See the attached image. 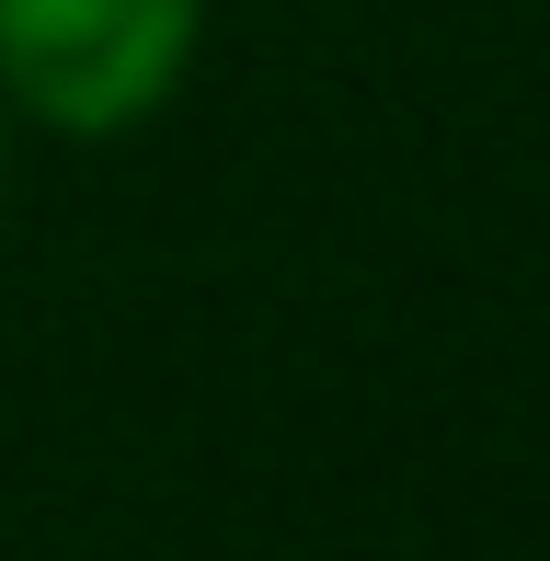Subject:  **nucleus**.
I'll use <instances>...</instances> for the list:
<instances>
[{
    "instance_id": "nucleus-2",
    "label": "nucleus",
    "mask_w": 550,
    "mask_h": 561,
    "mask_svg": "<svg viewBox=\"0 0 550 561\" xmlns=\"http://www.w3.org/2000/svg\"><path fill=\"white\" fill-rule=\"evenodd\" d=\"M0 138H12V115H0Z\"/></svg>"
},
{
    "instance_id": "nucleus-1",
    "label": "nucleus",
    "mask_w": 550,
    "mask_h": 561,
    "mask_svg": "<svg viewBox=\"0 0 550 561\" xmlns=\"http://www.w3.org/2000/svg\"><path fill=\"white\" fill-rule=\"evenodd\" d=\"M207 0H0V104L58 138H127L184 92Z\"/></svg>"
}]
</instances>
